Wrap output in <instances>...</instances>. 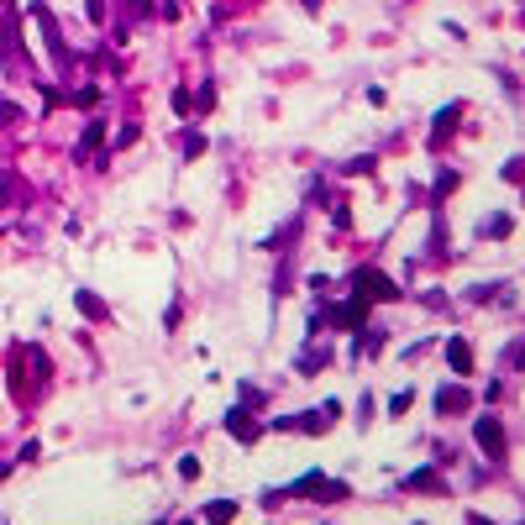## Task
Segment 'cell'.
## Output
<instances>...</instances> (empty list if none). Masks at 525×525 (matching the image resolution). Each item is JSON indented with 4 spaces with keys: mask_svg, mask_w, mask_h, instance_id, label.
Wrapping results in <instances>:
<instances>
[{
    "mask_svg": "<svg viewBox=\"0 0 525 525\" xmlns=\"http://www.w3.org/2000/svg\"><path fill=\"white\" fill-rule=\"evenodd\" d=\"M473 436H478V447L489 452V462H504V426L499 421H478Z\"/></svg>",
    "mask_w": 525,
    "mask_h": 525,
    "instance_id": "1",
    "label": "cell"
},
{
    "mask_svg": "<svg viewBox=\"0 0 525 525\" xmlns=\"http://www.w3.org/2000/svg\"><path fill=\"white\" fill-rule=\"evenodd\" d=\"M352 284H357V289H368V300H399V289L389 284L379 268H357V278H352Z\"/></svg>",
    "mask_w": 525,
    "mask_h": 525,
    "instance_id": "2",
    "label": "cell"
},
{
    "mask_svg": "<svg viewBox=\"0 0 525 525\" xmlns=\"http://www.w3.org/2000/svg\"><path fill=\"white\" fill-rule=\"evenodd\" d=\"M436 410H441V415H462V410H473V394H467V389H441V394H436Z\"/></svg>",
    "mask_w": 525,
    "mask_h": 525,
    "instance_id": "3",
    "label": "cell"
},
{
    "mask_svg": "<svg viewBox=\"0 0 525 525\" xmlns=\"http://www.w3.org/2000/svg\"><path fill=\"white\" fill-rule=\"evenodd\" d=\"M447 362L457 373H473V347H467L462 336H452V342H447Z\"/></svg>",
    "mask_w": 525,
    "mask_h": 525,
    "instance_id": "4",
    "label": "cell"
},
{
    "mask_svg": "<svg viewBox=\"0 0 525 525\" xmlns=\"http://www.w3.org/2000/svg\"><path fill=\"white\" fill-rule=\"evenodd\" d=\"M226 431H237L242 441H258V426H252L247 410H232V415H226Z\"/></svg>",
    "mask_w": 525,
    "mask_h": 525,
    "instance_id": "5",
    "label": "cell"
},
{
    "mask_svg": "<svg viewBox=\"0 0 525 525\" xmlns=\"http://www.w3.org/2000/svg\"><path fill=\"white\" fill-rule=\"evenodd\" d=\"M232 515H237V504H226V499H215V504L205 509V520H210V525H226Z\"/></svg>",
    "mask_w": 525,
    "mask_h": 525,
    "instance_id": "6",
    "label": "cell"
},
{
    "mask_svg": "<svg viewBox=\"0 0 525 525\" xmlns=\"http://www.w3.org/2000/svg\"><path fill=\"white\" fill-rule=\"evenodd\" d=\"M405 489H441V478L436 473H415V478H405Z\"/></svg>",
    "mask_w": 525,
    "mask_h": 525,
    "instance_id": "7",
    "label": "cell"
},
{
    "mask_svg": "<svg viewBox=\"0 0 525 525\" xmlns=\"http://www.w3.org/2000/svg\"><path fill=\"white\" fill-rule=\"evenodd\" d=\"M179 473L184 478H200V457H179Z\"/></svg>",
    "mask_w": 525,
    "mask_h": 525,
    "instance_id": "8",
    "label": "cell"
}]
</instances>
